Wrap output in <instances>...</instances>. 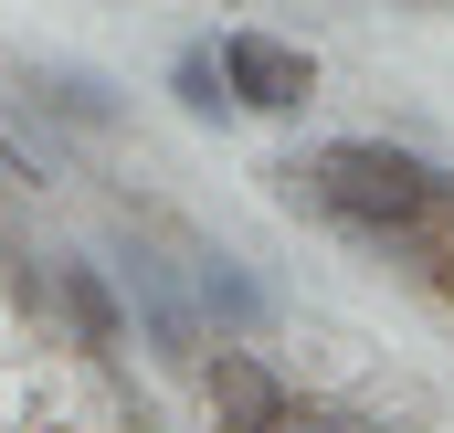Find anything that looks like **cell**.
<instances>
[{
	"label": "cell",
	"mask_w": 454,
	"mask_h": 433,
	"mask_svg": "<svg viewBox=\"0 0 454 433\" xmlns=\"http://www.w3.org/2000/svg\"><path fill=\"white\" fill-rule=\"evenodd\" d=\"M264 191H275L286 212L328 222L348 254H370V264H391V275H412L423 243L454 232V169L434 159V148H412V138L286 148V159H264Z\"/></svg>",
	"instance_id": "obj_1"
},
{
	"label": "cell",
	"mask_w": 454,
	"mask_h": 433,
	"mask_svg": "<svg viewBox=\"0 0 454 433\" xmlns=\"http://www.w3.org/2000/svg\"><path fill=\"white\" fill-rule=\"evenodd\" d=\"M0 85H11V106H32L43 127H64V138H85V148H116V138L137 127V96H127L116 75H96V64H74V53H21Z\"/></svg>",
	"instance_id": "obj_2"
},
{
	"label": "cell",
	"mask_w": 454,
	"mask_h": 433,
	"mask_svg": "<svg viewBox=\"0 0 454 433\" xmlns=\"http://www.w3.org/2000/svg\"><path fill=\"white\" fill-rule=\"evenodd\" d=\"M43 264H53V327H64V349H74V359H96V370H116V359L137 349V318H127V286L106 275V254L53 243Z\"/></svg>",
	"instance_id": "obj_3"
},
{
	"label": "cell",
	"mask_w": 454,
	"mask_h": 433,
	"mask_svg": "<svg viewBox=\"0 0 454 433\" xmlns=\"http://www.w3.org/2000/svg\"><path fill=\"white\" fill-rule=\"evenodd\" d=\"M212 53H223V85L243 116H307L317 106V53L307 43H286L264 21H232V32H212Z\"/></svg>",
	"instance_id": "obj_4"
},
{
	"label": "cell",
	"mask_w": 454,
	"mask_h": 433,
	"mask_svg": "<svg viewBox=\"0 0 454 433\" xmlns=\"http://www.w3.org/2000/svg\"><path fill=\"white\" fill-rule=\"evenodd\" d=\"M191 381H201L212 433H286V413H296V381L264 359V338H212Z\"/></svg>",
	"instance_id": "obj_5"
},
{
	"label": "cell",
	"mask_w": 454,
	"mask_h": 433,
	"mask_svg": "<svg viewBox=\"0 0 454 433\" xmlns=\"http://www.w3.org/2000/svg\"><path fill=\"white\" fill-rule=\"evenodd\" d=\"M169 243H180V275H191V307H201V327L212 338H275V286L232 254V243H212V232H191V222L169 212Z\"/></svg>",
	"instance_id": "obj_6"
},
{
	"label": "cell",
	"mask_w": 454,
	"mask_h": 433,
	"mask_svg": "<svg viewBox=\"0 0 454 433\" xmlns=\"http://www.w3.org/2000/svg\"><path fill=\"white\" fill-rule=\"evenodd\" d=\"M169 106L191 116V127H232V85H223V53H212V43H180V53H169Z\"/></svg>",
	"instance_id": "obj_7"
},
{
	"label": "cell",
	"mask_w": 454,
	"mask_h": 433,
	"mask_svg": "<svg viewBox=\"0 0 454 433\" xmlns=\"http://www.w3.org/2000/svg\"><path fill=\"white\" fill-rule=\"evenodd\" d=\"M0 180H11V191H64V169L43 159V138H32L11 106H0Z\"/></svg>",
	"instance_id": "obj_8"
},
{
	"label": "cell",
	"mask_w": 454,
	"mask_h": 433,
	"mask_svg": "<svg viewBox=\"0 0 454 433\" xmlns=\"http://www.w3.org/2000/svg\"><path fill=\"white\" fill-rule=\"evenodd\" d=\"M11 254H21V243H11V222H0V264H11Z\"/></svg>",
	"instance_id": "obj_9"
},
{
	"label": "cell",
	"mask_w": 454,
	"mask_h": 433,
	"mask_svg": "<svg viewBox=\"0 0 454 433\" xmlns=\"http://www.w3.org/2000/svg\"><path fill=\"white\" fill-rule=\"evenodd\" d=\"M423 11H444V0H423Z\"/></svg>",
	"instance_id": "obj_10"
}]
</instances>
